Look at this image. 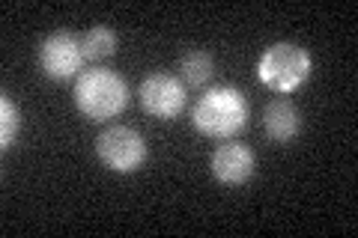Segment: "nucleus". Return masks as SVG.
<instances>
[{"mask_svg": "<svg viewBox=\"0 0 358 238\" xmlns=\"http://www.w3.org/2000/svg\"><path fill=\"white\" fill-rule=\"evenodd\" d=\"M141 107L155 119H176L185 107V84L167 72H152L138 87Z\"/></svg>", "mask_w": 358, "mask_h": 238, "instance_id": "nucleus-6", "label": "nucleus"}, {"mask_svg": "<svg viewBox=\"0 0 358 238\" xmlns=\"http://www.w3.org/2000/svg\"><path fill=\"white\" fill-rule=\"evenodd\" d=\"M81 45H84V57H87V60H105V57H110L117 51V33L110 27H105V24L90 27L87 36L81 39Z\"/></svg>", "mask_w": 358, "mask_h": 238, "instance_id": "nucleus-10", "label": "nucleus"}, {"mask_svg": "<svg viewBox=\"0 0 358 238\" xmlns=\"http://www.w3.org/2000/svg\"><path fill=\"white\" fill-rule=\"evenodd\" d=\"M263 131L266 137L272 143H289L299 137L301 131V113L293 101L287 98H275L266 105V113H263Z\"/></svg>", "mask_w": 358, "mask_h": 238, "instance_id": "nucleus-8", "label": "nucleus"}, {"mask_svg": "<svg viewBox=\"0 0 358 238\" xmlns=\"http://www.w3.org/2000/svg\"><path fill=\"white\" fill-rule=\"evenodd\" d=\"M96 155L114 173H134L147 161V143L129 126H110L96 137Z\"/></svg>", "mask_w": 358, "mask_h": 238, "instance_id": "nucleus-4", "label": "nucleus"}, {"mask_svg": "<svg viewBox=\"0 0 358 238\" xmlns=\"http://www.w3.org/2000/svg\"><path fill=\"white\" fill-rule=\"evenodd\" d=\"M192 122L203 137L230 140L248 126V98L236 87H212L194 105Z\"/></svg>", "mask_w": 358, "mask_h": 238, "instance_id": "nucleus-1", "label": "nucleus"}, {"mask_svg": "<svg viewBox=\"0 0 358 238\" xmlns=\"http://www.w3.org/2000/svg\"><path fill=\"white\" fill-rule=\"evenodd\" d=\"M39 69L51 77V81H69V77L81 75V66H84V45L78 36L66 30H57L51 36H45L39 45Z\"/></svg>", "mask_w": 358, "mask_h": 238, "instance_id": "nucleus-5", "label": "nucleus"}, {"mask_svg": "<svg viewBox=\"0 0 358 238\" xmlns=\"http://www.w3.org/2000/svg\"><path fill=\"white\" fill-rule=\"evenodd\" d=\"M209 170L215 176V182L227 185V188H239L245 182H251L257 173V155L251 146L245 143H233L224 140L209 158Z\"/></svg>", "mask_w": 358, "mask_h": 238, "instance_id": "nucleus-7", "label": "nucleus"}, {"mask_svg": "<svg viewBox=\"0 0 358 238\" xmlns=\"http://www.w3.org/2000/svg\"><path fill=\"white\" fill-rule=\"evenodd\" d=\"M212 72H215V63H212V54L203 48L188 51L179 60V81L185 84V89H203L209 84Z\"/></svg>", "mask_w": 358, "mask_h": 238, "instance_id": "nucleus-9", "label": "nucleus"}, {"mask_svg": "<svg viewBox=\"0 0 358 238\" xmlns=\"http://www.w3.org/2000/svg\"><path fill=\"white\" fill-rule=\"evenodd\" d=\"M0 117H3V122H0V146L13 149L18 140V131H21V110L6 93L0 96Z\"/></svg>", "mask_w": 358, "mask_h": 238, "instance_id": "nucleus-11", "label": "nucleus"}, {"mask_svg": "<svg viewBox=\"0 0 358 238\" xmlns=\"http://www.w3.org/2000/svg\"><path fill=\"white\" fill-rule=\"evenodd\" d=\"M129 84L110 69H87L75 77V107L90 122L117 119L129 107Z\"/></svg>", "mask_w": 358, "mask_h": 238, "instance_id": "nucleus-2", "label": "nucleus"}, {"mask_svg": "<svg viewBox=\"0 0 358 238\" xmlns=\"http://www.w3.org/2000/svg\"><path fill=\"white\" fill-rule=\"evenodd\" d=\"M257 77L278 96L296 93L310 77V54L293 42H275L257 60Z\"/></svg>", "mask_w": 358, "mask_h": 238, "instance_id": "nucleus-3", "label": "nucleus"}]
</instances>
